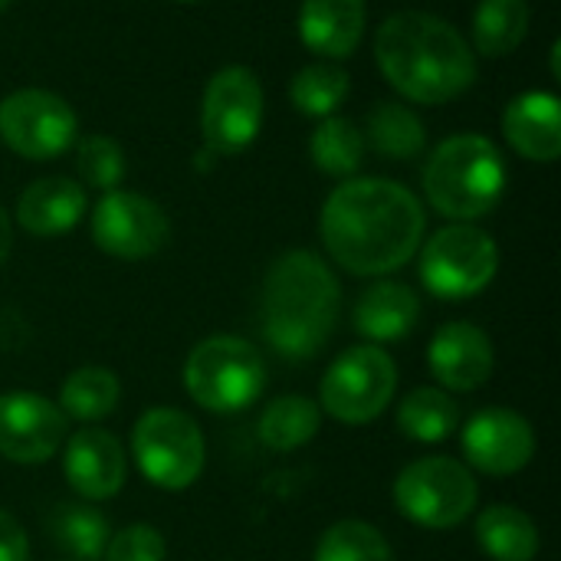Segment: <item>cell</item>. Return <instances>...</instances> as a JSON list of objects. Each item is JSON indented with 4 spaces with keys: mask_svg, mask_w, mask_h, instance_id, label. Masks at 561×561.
<instances>
[{
    "mask_svg": "<svg viewBox=\"0 0 561 561\" xmlns=\"http://www.w3.org/2000/svg\"><path fill=\"white\" fill-rule=\"evenodd\" d=\"M424 224V207L404 184L355 178L329 194L319 233L342 270L355 276H385L417 253Z\"/></svg>",
    "mask_w": 561,
    "mask_h": 561,
    "instance_id": "cell-1",
    "label": "cell"
},
{
    "mask_svg": "<svg viewBox=\"0 0 561 561\" xmlns=\"http://www.w3.org/2000/svg\"><path fill=\"white\" fill-rule=\"evenodd\" d=\"M375 59L404 99L424 105H444L477 79L470 43L444 16L424 10L388 16L375 36Z\"/></svg>",
    "mask_w": 561,
    "mask_h": 561,
    "instance_id": "cell-2",
    "label": "cell"
},
{
    "mask_svg": "<svg viewBox=\"0 0 561 561\" xmlns=\"http://www.w3.org/2000/svg\"><path fill=\"white\" fill-rule=\"evenodd\" d=\"M339 312L342 286L322 256L289 250L270 266L260 296V329L283 358H316L332 339Z\"/></svg>",
    "mask_w": 561,
    "mask_h": 561,
    "instance_id": "cell-3",
    "label": "cell"
},
{
    "mask_svg": "<svg viewBox=\"0 0 561 561\" xmlns=\"http://www.w3.org/2000/svg\"><path fill=\"white\" fill-rule=\"evenodd\" d=\"M506 191V161L483 135H454L440 141L424 168V194L431 207L450 220H477L490 214Z\"/></svg>",
    "mask_w": 561,
    "mask_h": 561,
    "instance_id": "cell-4",
    "label": "cell"
},
{
    "mask_svg": "<svg viewBox=\"0 0 561 561\" xmlns=\"http://www.w3.org/2000/svg\"><path fill=\"white\" fill-rule=\"evenodd\" d=\"M184 388L204 411L237 414L266 391V358L237 335H210L184 362Z\"/></svg>",
    "mask_w": 561,
    "mask_h": 561,
    "instance_id": "cell-5",
    "label": "cell"
},
{
    "mask_svg": "<svg viewBox=\"0 0 561 561\" xmlns=\"http://www.w3.org/2000/svg\"><path fill=\"white\" fill-rule=\"evenodd\" d=\"M131 457L151 486L181 493L197 483L207 447L191 414L178 408H151L131 431Z\"/></svg>",
    "mask_w": 561,
    "mask_h": 561,
    "instance_id": "cell-6",
    "label": "cell"
},
{
    "mask_svg": "<svg viewBox=\"0 0 561 561\" xmlns=\"http://www.w3.org/2000/svg\"><path fill=\"white\" fill-rule=\"evenodd\" d=\"M473 473L454 457H424L394 480V506L424 529H454L477 510Z\"/></svg>",
    "mask_w": 561,
    "mask_h": 561,
    "instance_id": "cell-7",
    "label": "cell"
},
{
    "mask_svg": "<svg viewBox=\"0 0 561 561\" xmlns=\"http://www.w3.org/2000/svg\"><path fill=\"white\" fill-rule=\"evenodd\" d=\"M496 270L500 247L473 224L444 227L421 250V279L444 302H460L483 293Z\"/></svg>",
    "mask_w": 561,
    "mask_h": 561,
    "instance_id": "cell-8",
    "label": "cell"
},
{
    "mask_svg": "<svg viewBox=\"0 0 561 561\" xmlns=\"http://www.w3.org/2000/svg\"><path fill=\"white\" fill-rule=\"evenodd\" d=\"M398 391V365L378 345L342 352L319 388V408L342 424H371Z\"/></svg>",
    "mask_w": 561,
    "mask_h": 561,
    "instance_id": "cell-9",
    "label": "cell"
},
{
    "mask_svg": "<svg viewBox=\"0 0 561 561\" xmlns=\"http://www.w3.org/2000/svg\"><path fill=\"white\" fill-rule=\"evenodd\" d=\"M263 125V85L247 66L214 72L201 105V131L210 154H240Z\"/></svg>",
    "mask_w": 561,
    "mask_h": 561,
    "instance_id": "cell-10",
    "label": "cell"
},
{
    "mask_svg": "<svg viewBox=\"0 0 561 561\" xmlns=\"http://www.w3.org/2000/svg\"><path fill=\"white\" fill-rule=\"evenodd\" d=\"M0 138L20 158L49 161L72 145L76 112L56 92L16 89L0 102Z\"/></svg>",
    "mask_w": 561,
    "mask_h": 561,
    "instance_id": "cell-11",
    "label": "cell"
},
{
    "mask_svg": "<svg viewBox=\"0 0 561 561\" xmlns=\"http://www.w3.org/2000/svg\"><path fill=\"white\" fill-rule=\"evenodd\" d=\"M171 237L168 214L145 194L108 191L92 210V240L115 260H148Z\"/></svg>",
    "mask_w": 561,
    "mask_h": 561,
    "instance_id": "cell-12",
    "label": "cell"
},
{
    "mask_svg": "<svg viewBox=\"0 0 561 561\" xmlns=\"http://www.w3.org/2000/svg\"><path fill=\"white\" fill-rule=\"evenodd\" d=\"M66 440V414L56 401L33 391L0 394V457L33 467L59 454Z\"/></svg>",
    "mask_w": 561,
    "mask_h": 561,
    "instance_id": "cell-13",
    "label": "cell"
},
{
    "mask_svg": "<svg viewBox=\"0 0 561 561\" xmlns=\"http://www.w3.org/2000/svg\"><path fill=\"white\" fill-rule=\"evenodd\" d=\"M460 444H463V457L470 460V467L490 477H513L526 470L529 460L536 457L533 424L510 408L477 411L467 421Z\"/></svg>",
    "mask_w": 561,
    "mask_h": 561,
    "instance_id": "cell-14",
    "label": "cell"
},
{
    "mask_svg": "<svg viewBox=\"0 0 561 561\" xmlns=\"http://www.w3.org/2000/svg\"><path fill=\"white\" fill-rule=\"evenodd\" d=\"M62 473L66 483L85 500V503H102L122 493L125 486V450L115 434L92 427V431H76L66 440L62 454Z\"/></svg>",
    "mask_w": 561,
    "mask_h": 561,
    "instance_id": "cell-15",
    "label": "cell"
},
{
    "mask_svg": "<svg viewBox=\"0 0 561 561\" xmlns=\"http://www.w3.org/2000/svg\"><path fill=\"white\" fill-rule=\"evenodd\" d=\"M427 365L447 391H477L490 381L496 355L490 335L473 322H447L434 332Z\"/></svg>",
    "mask_w": 561,
    "mask_h": 561,
    "instance_id": "cell-16",
    "label": "cell"
},
{
    "mask_svg": "<svg viewBox=\"0 0 561 561\" xmlns=\"http://www.w3.org/2000/svg\"><path fill=\"white\" fill-rule=\"evenodd\" d=\"M506 141L529 161H556L561 154V105L552 92H523L503 112Z\"/></svg>",
    "mask_w": 561,
    "mask_h": 561,
    "instance_id": "cell-17",
    "label": "cell"
},
{
    "mask_svg": "<svg viewBox=\"0 0 561 561\" xmlns=\"http://www.w3.org/2000/svg\"><path fill=\"white\" fill-rule=\"evenodd\" d=\"M85 217V191L69 178H39L16 201V220L33 237L69 233Z\"/></svg>",
    "mask_w": 561,
    "mask_h": 561,
    "instance_id": "cell-18",
    "label": "cell"
},
{
    "mask_svg": "<svg viewBox=\"0 0 561 561\" xmlns=\"http://www.w3.org/2000/svg\"><path fill=\"white\" fill-rule=\"evenodd\" d=\"M365 33V0H302L299 36L302 43L329 59L355 53Z\"/></svg>",
    "mask_w": 561,
    "mask_h": 561,
    "instance_id": "cell-19",
    "label": "cell"
},
{
    "mask_svg": "<svg viewBox=\"0 0 561 561\" xmlns=\"http://www.w3.org/2000/svg\"><path fill=\"white\" fill-rule=\"evenodd\" d=\"M421 319V299L411 286L385 279L365 289L355 302V329L368 342H398L414 332Z\"/></svg>",
    "mask_w": 561,
    "mask_h": 561,
    "instance_id": "cell-20",
    "label": "cell"
},
{
    "mask_svg": "<svg viewBox=\"0 0 561 561\" xmlns=\"http://www.w3.org/2000/svg\"><path fill=\"white\" fill-rule=\"evenodd\" d=\"M477 542L493 561H533L542 549L536 523L516 506H486L477 519Z\"/></svg>",
    "mask_w": 561,
    "mask_h": 561,
    "instance_id": "cell-21",
    "label": "cell"
},
{
    "mask_svg": "<svg viewBox=\"0 0 561 561\" xmlns=\"http://www.w3.org/2000/svg\"><path fill=\"white\" fill-rule=\"evenodd\" d=\"M319 424H322V408L312 398L283 394L266 404V411L260 414L256 434L263 447L289 454L296 447H306L319 434Z\"/></svg>",
    "mask_w": 561,
    "mask_h": 561,
    "instance_id": "cell-22",
    "label": "cell"
},
{
    "mask_svg": "<svg viewBox=\"0 0 561 561\" xmlns=\"http://www.w3.org/2000/svg\"><path fill=\"white\" fill-rule=\"evenodd\" d=\"M460 424V408L444 388H414L398 404V427L417 444H440Z\"/></svg>",
    "mask_w": 561,
    "mask_h": 561,
    "instance_id": "cell-23",
    "label": "cell"
},
{
    "mask_svg": "<svg viewBox=\"0 0 561 561\" xmlns=\"http://www.w3.org/2000/svg\"><path fill=\"white\" fill-rule=\"evenodd\" d=\"M118 398H122V388H118L115 371L99 368V365H85V368H76L62 381V388H59V411L66 417H76V421L89 424V421L108 417L118 408Z\"/></svg>",
    "mask_w": 561,
    "mask_h": 561,
    "instance_id": "cell-24",
    "label": "cell"
},
{
    "mask_svg": "<svg viewBox=\"0 0 561 561\" xmlns=\"http://www.w3.org/2000/svg\"><path fill=\"white\" fill-rule=\"evenodd\" d=\"M49 533H53V542L66 556H72V561H102L105 546L112 539L108 519L99 510H92L89 503H66V506H59L53 513Z\"/></svg>",
    "mask_w": 561,
    "mask_h": 561,
    "instance_id": "cell-25",
    "label": "cell"
},
{
    "mask_svg": "<svg viewBox=\"0 0 561 561\" xmlns=\"http://www.w3.org/2000/svg\"><path fill=\"white\" fill-rule=\"evenodd\" d=\"M529 33L526 0H480L473 16V46L483 56H506L519 49Z\"/></svg>",
    "mask_w": 561,
    "mask_h": 561,
    "instance_id": "cell-26",
    "label": "cell"
},
{
    "mask_svg": "<svg viewBox=\"0 0 561 561\" xmlns=\"http://www.w3.org/2000/svg\"><path fill=\"white\" fill-rule=\"evenodd\" d=\"M368 145L385 158H414L427 145L424 122L401 102H381L368 115Z\"/></svg>",
    "mask_w": 561,
    "mask_h": 561,
    "instance_id": "cell-27",
    "label": "cell"
},
{
    "mask_svg": "<svg viewBox=\"0 0 561 561\" xmlns=\"http://www.w3.org/2000/svg\"><path fill=\"white\" fill-rule=\"evenodd\" d=\"M312 161L319 171L332 178H352L365 158V138L348 118H322V125L312 131L309 141Z\"/></svg>",
    "mask_w": 561,
    "mask_h": 561,
    "instance_id": "cell-28",
    "label": "cell"
},
{
    "mask_svg": "<svg viewBox=\"0 0 561 561\" xmlns=\"http://www.w3.org/2000/svg\"><path fill=\"white\" fill-rule=\"evenodd\" d=\"M312 561H394V552L371 523L342 519L322 533Z\"/></svg>",
    "mask_w": 561,
    "mask_h": 561,
    "instance_id": "cell-29",
    "label": "cell"
},
{
    "mask_svg": "<svg viewBox=\"0 0 561 561\" xmlns=\"http://www.w3.org/2000/svg\"><path fill=\"white\" fill-rule=\"evenodd\" d=\"M348 95V72L329 62L306 66L293 76L289 99L299 112L312 118H329Z\"/></svg>",
    "mask_w": 561,
    "mask_h": 561,
    "instance_id": "cell-30",
    "label": "cell"
},
{
    "mask_svg": "<svg viewBox=\"0 0 561 561\" xmlns=\"http://www.w3.org/2000/svg\"><path fill=\"white\" fill-rule=\"evenodd\" d=\"M76 168H79V174H82V181L89 187H99V191L108 194L125 178V154H122V148L112 138L89 135L85 141H79Z\"/></svg>",
    "mask_w": 561,
    "mask_h": 561,
    "instance_id": "cell-31",
    "label": "cell"
},
{
    "mask_svg": "<svg viewBox=\"0 0 561 561\" xmlns=\"http://www.w3.org/2000/svg\"><path fill=\"white\" fill-rule=\"evenodd\" d=\"M164 536L148 523H135L108 539L102 561H164Z\"/></svg>",
    "mask_w": 561,
    "mask_h": 561,
    "instance_id": "cell-32",
    "label": "cell"
},
{
    "mask_svg": "<svg viewBox=\"0 0 561 561\" xmlns=\"http://www.w3.org/2000/svg\"><path fill=\"white\" fill-rule=\"evenodd\" d=\"M0 561H30V542L23 526L0 510Z\"/></svg>",
    "mask_w": 561,
    "mask_h": 561,
    "instance_id": "cell-33",
    "label": "cell"
},
{
    "mask_svg": "<svg viewBox=\"0 0 561 561\" xmlns=\"http://www.w3.org/2000/svg\"><path fill=\"white\" fill-rule=\"evenodd\" d=\"M10 247H13V230H10V217H7V210L0 207V263L10 256Z\"/></svg>",
    "mask_w": 561,
    "mask_h": 561,
    "instance_id": "cell-34",
    "label": "cell"
},
{
    "mask_svg": "<svg viewBox=\"0 0 561 561\" xmlns=\"http://www.w3.org/2000/svg\"><path fill=\"white\" fill-rule=\"evenodd\" d=\"M7 3H10V0H0V10H3V7H7Z\"/></svg>",
    "mask_w": 561,
    "mask_h": 561,
    "instance_id": "cell-35",
    "label": "cell"
},
{
    "mask_svg": "<svg viewBox=\"0 0 561 561\" xmlns=\"http://www.w3.org/2000/svg\"><path fill=\"white\" fill-rule=\"evenodd\" d=\"M181 3H191V0H181Z\"/></svg>",
    "mask_w": 561,
    "mask_h": 561,
    "instance_id": "cell-36",
    "label": "cell"
}]
</instances>
